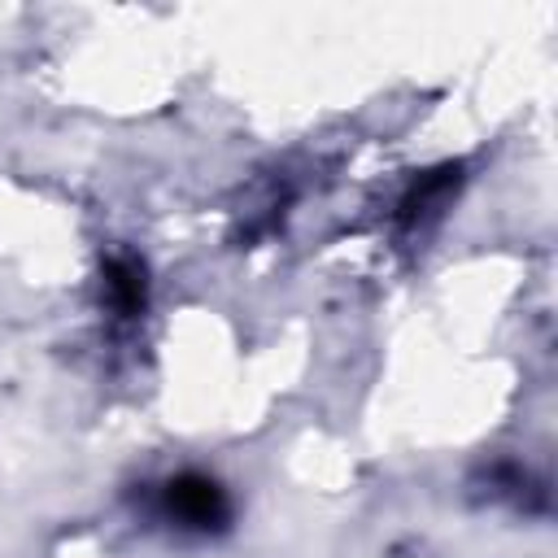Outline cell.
Here are the masks:
<instances>
[{
    "instance_id": "cell-1",
    "label": "cell",
    "mask_w": 558,
    "mask_h": 558,
    "mask_svg": "<svg viewBox=\"0 0 558 558\" xmlns=\"http://www.w3.org/2000/svg\"><path fill=\"white\" fill-rule=\"evenodd\" d=\"M166 510L183 527H218L227 519V497L205 475H179L166 484Z\"/></svg>"
}]
</instances>
